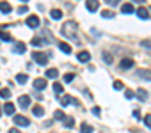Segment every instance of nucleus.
<instances>
[{"label": "nucleus", "mask_w": 151, "mask_h": 133, "mask_svg": "<svg viewBox=\"0 0 151 133\" xmlns=\"http://www.w3.org/2000/svg\"><path fill=\"white\" fill-rule=\"evenodd\" d=\"M132 2H135V4H144L146 0H132Z\"/></svg>", "instance_id": "79ce46f5"}, {"label": "nucleus", "mask_w": 151, "mask_h": 133, "mask_svg": "<svg viewBox=\"0 0 151 133\" xmlns=\"http://www.w3.org/2000/svg\"><path fill=\"white\" fill-rule=\"evenodd\" d=\"M124 96H126V99H132V98L135 96V92H133V91H126V92H124Z\"/></svg>", "instance_id": "e433bc0d"}, {"label": "nucleus", "mask_w": 151, "mask_h": 133, "mask_svg": "<svg viewBox=\"0 0 151 133\" xmlns=\"http://www.w3.org/2000/svg\"><path fill=\"white\" fill-rule=\"evenodd\" d=\"M53 117H55L57 121H64V119H66V115H64L62 110H55V112H53Z\"/></svg>", "instance_id": "a878e982"}, {"label": "nucleus", "mask_w": 151, "mask_h": 133, "mask_svg": "<svg viewBox=\"0 0 151 133\" xmlns=\"http://www.w3.org/2000/svg\"><path fill=\"white\" fill-rule=\"evenodd\" d=\"M32 59H34V62H37L39 66H46V64H48V55H45V53H41V51H34V53H32Z\"/></svg>", "instance_id": "f03ea898"}, {"label": "nucleus", "mask_w": 151, "mask_h": 133, "mask_svg": "<svg viewBox=\"0 0 151 133\" xmlns=\"http://www.w3.org/2000/svg\"><path fill=\"white\" fill-rule=\"evenodd\" d=\"M133 117H137V119H140V112H139V110H135V112H133Z\"/></svg>", "instance_id": "a19ab883"}, {"label": "nucleus", "mask_w": 151, "mask_h": 133, "mask_svg": "<svg viewBox=\"0 0 151 133\" xmlns=\"http://www.w3.org/2000/svg\"><path fill=\"white\" fill-rule=\"evenodd\" d=\"M107 4L109 6H117V4H121V0H107Z\"/></svg>", "instance_id": "4c0bfd02"}, {"label": "nucleus", "mask_w": 151, "mask_h": 133, "mask_svg": "<svg viewBox=\"0 0 151 133\" xmlns=\"http://www.w3.org/2000/svg\"><path fill=\"white\" fill-rule=\"evenodd\" d=\"M30 43H32L34 46H43V44H46L48 41H45L43 37H37V36H36V37H32V41H30Z\"/></svg>", "instance_id": "a211bd4d"}, {"label": "nucleus", "mask_w": 151, "mask_h": 133, "mask_svg": "<svg viewBox=\"0 0 151 133\" xmlns=\"http://www.w3.org/2000/svg\"><path fill=\"white\" fill-rule=\"evenodd\" d=\"M27 80H29V77H27V75H23V73L16 75V82H18V84H27Z\"/></svg>", "instance_id": "393cba45"}, {"label": "nucleus", "mask_w": 151, "mask_h": 133, "mask_svg": "<svg viewBox=\"0 0 151 133\" xmlns=\"http://www.w3.org/2000/svg\"><path fill=\"white\" fill-rule=\"evenodd\" d=\"M137 98H139L140 101H146V99H147V91H146V89H139V91H137Z\"/></svg>", "instance_id": "aec40b11"}, {"label": "nucleus", "mask_w": 151, "mask_h": 133, "mask_svg": "<svg viewBox=\"0 0 151 133\" xmlns=\"http://www.w3.org/2000/svg\"><path fill=\"white\" fill-rule=\"evenodd\" d=\"M18 105L25 110V108H29L30 107V96H27V94H22L20 98H18Z\"/></svg>", "instance_id": "39448f33"}, {"label": "nucleus", "mask_w": 151, "mask_h": 133, "mask_svg": "<svg viewBox=\"0 0 151 133\" xmlns=\"http://www.w3.org/2000/svg\"><path fill=\"white\" fill-rule=\"evenodd\" d=\"M50 16H52V20H60L62 18V11L60 9H52L50 11Z\"/></svg>", "instance_id": "f3484780"}, {"label": "nucleus", "mask_w": 151, "mask_h": 133, "mask_svg": "<svg viewBox=\"0 0 151 133\" xmlns=\"http://www.w3.org/2000/svg\"><path fill=\"white\" fill-rule=\"evenodd\" d=\"M46 87V80L45 78H36L34 80V89L36 91H41V89H45Z\"/></svg>", "instance_id": "9d476101"}, {"label": "nucleus", "mask_w": 151, "mask_h": 133, "mask_svg": "<svg viewBox=\"0 0 151 133\" xmlns=\"http://www.w3.org/2000/svg\"><path fill=\"white\" fill-rule=\"evenodd\" d=\"M14 53H25V43H16L14 48H13Z\"/></svg>", "instance_id": "6ab92c4d"}, {"label": "nucleus", "mask_w": 151, "mask_h": 133, "mask_svg": "<svg viewBox=\"0 0 151 133\" xmlns=\"http://www.w3.org/2000/svg\"><path fill=\"white\" fill-rule=\"evenodd\" d=\"M60 105L68 107V105H78V99H75L73 96H60Z\"/></svg>", "instance_id": "7ed1b4c3"}, {"label": "nucleus", "mask_w": 151, "mask_h": 133, "mask_svg": "<svg viewBox=\"0 0 151 133\" xmlns=\"http://www.w3.org/2000/svg\"><path fill=\"white\" fill-rule=\"evenodd\" d=\"M119 68H121V69H130V68H133V59H123L121 64H119Z\"/></svg>", "instance_id": "1a4fd4ad"}, {"label": "nucleus", "mask_w": 151, "mask_h": 133, "mask_svg": "<svg viewBox=\"0 0 151 133\" xmlns=\"http://www.w3.org/2000/svg\"><path fill=\"white\" fill-rule=\"evenodd\" d=\"M93 114H94V115H100V114H101V110H100L98 107H94V108H93Z\"/></svg>", "instance_id": "58836bf2"}, {"label": "nucleus", "mask_w": 151, "mask_h": 133, "mask_svg": "<svg viewBox=\"0 0 151 133\" xmlns=\"http://www.w3.org/2000/svg\"><path fill=\"white\" fill-rule=\"evenodd\" d=\"M135 9H133V6L132 4H124V6H121V13L123 14H132Z\"/></svg>", "instance_id": "4468645a"}, {"label": "nucleus", "mask_w": 151, "mask_h": 133, "mask_svg": "<svg viewBox=\"0 0 151 133\" xmlns=\"http://www.w3.org/2000/svg\"><path fill=\"white\" fill-rule=\"evenodd\" d=\"M103 59H105V62H107V64H112V55H109L107 51L103 53Z\"/></svg>", "instance_id": "f704fd0d"}, {"label": "nucleus", "mask_w": 151, "mask_h": 133, "mask_svg": "<svg viewBox=\"0 0 151 133\" xmlns=\"http://www.w3.org/2000/svg\"><path fill=\"white\" fill-rule=\"evenodd\" d=\"M11 96V89L4 87V89H0V98H9Z\"/></svg>", "instance_id": "c756f323"}, {"label": "nucleus", "mask_w": 151, "mask_h": 133, "mask_svg": "<svg viewBox=\"0 0 151 133\" xmlns=\"http://www.w3.org/2000/svg\"><path fill=\"white\" fill-rule=\"evenodd\" d=\"M73 78H75V73H66V75L62 77V80H64L66 84H69V82H73Z\"/></svg>", "instance_id": "7c9ffc66"}, {"label": "nucleus", "mask_w": 151, "mask_h": 133, "mask_svg": "<svg viewBox=\"0 0 151 133\" xmlns=\"http://www.w3.org/2000/svg\"><path fill=\"white\" fill-rule=\"evenodd\" d=\"M137 16H139L140 20H147V18H149V11H147L146 7H139V9H137Z\"/></svg>", "instance_id": "9b49d317"}, {"label": "nucleus", "mask_w": 151, "mask_h": 133, "mask_svg": "<svg viewBox=\"0 0 151 133\" xmlns=\"http://www.w3.org/2000/svg\"><path fill=\"white\" fill-rule=\"evenodd\" d=\"M13 121H14V124H16V126H25V128H27V126L30 124V121H29L25 115H14V119H13Z\"/></svg>", "instance_id": "423d86ee"}, {"label": "nucleus", "mask_w": 151, "mask_h": 133, "mask_svg": "<svg viewBox=\"0 0 151 133\" xmlns=\"http://www.w3.org/2000/svg\"><path fill=\"white\" fill-rule=\"evenodd\" d=\"M46 77H48V78H52V80H53V78H57V77H59V71H57V69H55V68H50V69H48V71H46Z\"/></svg>", "instance_id": "4be33fe9"}, {"label": "nucleus", "mask_w": 151, "mask_h": 133, "mask_svg": "<svg viewBox=\"0 0 151 133\" xmlns=\"http://www.w3.org/2000/svg\"><path fill=\"white\" fill-rule=\"evenodd\" d=\"M27 25H29L30 29H37V27H39V18H37L36 14H30V16L27 18Z\"/></svg>", "instance_id": "0eeeda50"}, {"label": "nucleus", "mask_w": 151, "mask_h": 133, "mask_svg": "<svg viewBox=\"0 0 151 133\" xmlns=\"http://www.w3.org/2000/svg\"><path fill=\"white\" fill-rule=\"evenodd\" d=\"M135 77H139V78H142V80H149V82H151V71H149V69H137Z\"/></svg>", "instance_id": "6e6552de"}, {"label": "nucleus", "mask_w": 151, "mask_h": 133, "mask_svg": "<svg viewBox=\"0 0 151 133\" xmlns=\"http://www.w3.org/2000/svg\"><path fill=\"white\" fill-rule=\"evenodd\" d=\"M32 112H34L36 117H43V115H45V108H43L41 105H36V107L32 108Z\"/></svg>", "instance_id": "dca6fc26"}, {"label": "nucleus", "mask_w": 151, "mask_h": 133, "mask_svg": "<svg viewBox=\"0 0 151 133\" xmlns=\"http://www.w3.org/2000/svg\"><path fill=\"white\" fill-rule=\"evenodd\" d=\"M53 92H55V96H62V85L60 84H53Z\"/></svg>", "instance_id": "cd10ccee"}, {"label": "nucleus", "mask_w": 151, "mask_h": 133, "mask_svg": "<svg viewBox=\"0 0 151 133\" xmlns=\"http://www.w3.org/2000/svg\"><path fill=\"white\" fill-rule=\"evenodd\" d=\"M0 11H2L4 14L11 13V4H9V2H6V0H2V2H0Z\"/></svg>", "instance_id": "ddd939ff"}, {"label": "nucleus", "mask_w": 151, "mask_h": 133, "mask_svg": "<svg viewBox=\"0 0 151 133\" xmlns=\"http://www.w3.org/2000/svg\"><path fill=\"white\" fill-rule=\"evenodd\" d=\"M59 48H60V51H64V53H71V46L68 44V43H59Z\"/></svg>", "instance_id": "412c9836"}, {"label": "nucleus", "mask_w": 151, "mask_h": 133, "mask_svg": "<svg viewBox=\"0 0 151 133\" xmlns=\"http://www.w3.org/2000/svg\"><path fill=\"white\" fill-rule=\"evenodd\" d=\"M140 48L151 50V39H144V41H140Z\"/></svg>", "instance_id": "2f4dec72"}, {"label": "nucleus", "mask_w": 151, "mask_h": 133, "mask_svg": "<svg viewBox=\"0 0 151 133\" xmlns=\"http://www.w3.org/2000/svg\"><path fill=\"white\" fill-rule=\"evenodd\" d=\"M9 133H22V131H20L18 128H11V129H9Z\"/></svg>", "instance_id": "ea45409f"}, {"label": "nucleus", "mask_w": 151, "mask_h": 133, "mask_svg": "<svg viewBox=\"0 0 151 133\" xmlns=\"http://www.w3.org/2000/svg\"><path fill=\"white\" fill-rule=\"evenodd\" d=\"M77 30H78V23H77V21H73V20H69V21H66V23L62 25V36H66V37H69V39H73L75 43H78Z\"/></svg>", "instance_id": "f257e3e1"}, {"label": "nucleus", "mask_w": 151, "mask_h": 133, "mask_svg": "<svg viewBox=\"0 0 151 133\" xmlns=\"http://www.w3.org/2000/svg\"><path fill=\"white\" fill-rule=\"evenodd\" d=\"M80 133H93V126H91V124H86V122H84V124L80 126Z\"/></svg>", "instance_id": "5701e85b"}, {"label": "nucleus", "mask_w": 151, "mask_h": 133, "mask_svg": "<svg viewBox=\"0 0 151 133\" xmlns=\"http://www.w3.org/2000/svg\"><path fill=\"white\" fill-rule=\"evenodd\" d=\"M0 115H2V108H0Z\"/></svg>", "instance_id": "37998d69"}, {"label": "nucleus", "mask_w": 151, "mask_h": 133, "mask_svg": "<svg viewBox=\"0 0 151 133\" xmlns=\"http://www.w3.org/2000/svg\"><path fill=\"white\" fill-rule=\"evenodd\" d=\"M27 11H29V6H20L18 7V14H25Z\"/></svg>", "instance_id": "72a5a7b5"}, {"label": "nucleus", "mask_w": 151, "mask_h": 133, "mask_svg": "<svg viewBox=\"0 0 151 133\" xmlns=\"http://www.w3.org/2000/svg\"><path fill=\"white\" fill-rule=\"evenodd\" d=\"M22 2H27V0H22Z\"/></svg>", "instance_id": "c03bdc74"}, {"label": "nucleus", "mask_w": 151, "mask_h": 133, "mask_svg": "<svg viewBox=\"0 0 151 133\" xmlns=\"http://www.w3.org/2000/svg\"><path fill=\"white\" fill-rule=\"evenodd\" d=\"M14 110H16V108H14V105H13L11 101H7V103L4 105V112H6L7 115H14Z\"/></svg>", "instance_id": "f8f14e48"}, {"label": "nucleus", "mask_w": 151, "mask_h": 133, "mask_svg": "<svg viewBox=\"0 0 151 133\" xmlns=\"http://www.w3.org/2000/svg\"><path fill=\"white\" fill-rule=\"evenodd\" d=\"M64 126H66V128H73V126H75V119H73V117H66V119H64Z\"/></svg>", "instance_id": "c85d7f7f"}, {"label": "nucleus", "mask_w": 151, "mask_h": 133, "mask_svg": "<svg viewBox=\"0 0 151 133\" xmlns=\"http://www.w3.org/2000/svg\"><path fill=\"white\" fill-rule=\"evenodd\" d=\"M101 16L103 18H116V13L110 11V9H105V11H101Z\"/></svg>", "instance_id": "b1692460"}, {"label": "nucleus", "mask_w": 151, "mask_h": 133, "mask_svg": "<svg viewBox=\"0 0 151 133\" xmlns=\"http://www.w3.org/2000/svg\"><path fill=\"white\" fill-rule=\"evenodd\" d=\"M0 39H2V41H6V43H11V41H13L11 34H7V32H0Z\"/></svg>", "instance_id": "bb28decb"}, {"label": "nucleus", "mask_w": 151, "mask_h": 133, "mask_svg": "<svg viewBox=\"0 0 151 133\" xmlns=\"http://www.w3.org/2000/svg\"><path fill=\"white\" fill-rule=\"evenodd\" d=\"M86 7L91 13H96L98 7H100V0H86Z\"/></svg>", "instance_id": "20e7f679"}, {"label": "nucleus", "mask_w": 151, "mask_h": 133, "mask_svg": "<svg viewBox=\"0 0 151 133\" xmlns=\"http://www.w3.org/2000/svg\"><path fill=\"white\" fill-rule=\"evenodd\" d=\"M114 89H116V91H119V89H123V82H119V80H116V82H114Z\"/></svg>", "instance_id": "c9c22d12"}, {"label": "nucleus", "mask_w": 151, "mask_h": 133, "mask_svg": "<svg viewBox=\"0 0 151 133\" xmlns=\"http://www.w3.org/2000/svg\"><path fill=\"white\" fill-rule=\"evenodd\" d=\"M89 59H91V53H89V51L84 50V51L78 53V60H80V62H89Z\"/></svg>", "instance_id": "2eb2a0df"}, {"label": "nucleus", "mask_w": 151, "mask_h": 133, "mask_svg": "<svg viewBox=\"0 0 151 133\" xmlns=\"http://www.w3.org/2000/svg\"><path fill=\"white\" fill-rule=\"evenodd\" d=\"M144 124H146V126L151 129V114H147V115L144 117Z\"/></svg>", "instance_id": "473e14b6"}]
</instances>
